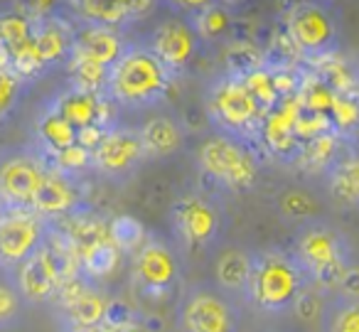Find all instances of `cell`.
I'll return each instance as SVG.
<instances>
[{"instance_id":"obj_11","label":"cell","mask_w":359,"mask_h":332,"mask_svg":"<svg viewBox=\"0 0 359 332\" xmlns=\"http://www.w3.org/2000/svg\"><path fill=\"white\" fill-rule=\"evenodd\" d=\"M285 30L303 60L320 62L339 50V15L327 3H295L285 18Z\"/></svg>"},{"instance_id":"obj_8","label":"cell","mask_w":359,"mask_h":332,"mask_svg":"<svg viewBox=\"0 0 359 332\" xmlns=\"http://www.w3.org/2000/svg\"><path fill=\"white\" fill-rule=\"evenodd\" d=\"M182 281V253L175 241L148 232L143 246L130 256V286L143 300H170Z\"/></svg>"},{"instance_id":"obj_17","label":"cell","mask_w":359,"mask_h":332,"mask_svg":"<svg viewBox=\"0 0 359 332\" xmlns=\"http://www.w3.org/2000/svg\"><path fill=\"white\" fill-rule=\"evenodd\" d=\"M32 209H35L37 214H42L45 219H50L52 224L84 212V209H89V204H86L84 180H76V178H69V175L57 173V170H50L45 182H42L40 192H37Z\"/></svg>"},{"instance_id":"obj_6","label":"cell","mask_w":359,"mask_h":332,"mask_svg":"<svg viewBox=\"0 0 359 332\" xmlns=\"http://www.w3.org/2000/svg\"><path fill=\"white\" fill-rule=\"evenodd\" d=\"M205 109L217 133L234 135V138L254 143L259 138L261 121L266 111L251 96L244 77L226 69L210 81L205 91Z\"/></svg>"},{"instance_id":"obj_15","label":"cell","mask_w":359,"mask_h":332,"mask_svg":"<svg viewBox=\"0 0 359 332\" xmlns=\"http://www.w3.org/2000/svg\"><path fill=\"white\" fill-rule=\"evenodd\" d=\"M91 158H94L96 173L116 185L130 180L148 163L138 128H130V126H114L106 131L99 145L91 150Z\"/></svg>"},{"instance_id":"obj_36","label":"cell","mask_w":359,"mask_h":332,"mask_svg":"<svg viewBox=\"0 0 359 332\" xmlns=\"http://www.w3.org/2000/svg\"><path fill=\"white\" fill-rule=\"evenodd\" d=\"M6 214H8V204L3 202V197H0V219L6 217Z\"/></svg>"},{"instance_id":"obj_30","label":"cell","mask_w":359,"mask_h":332,"mask_svg":"<svg viewBox=\"0 0 359 332\" xmlns=\"http://www.w3.org/2000/svg\"><path fill=\"white\" fill-rule=\"evenodd\" d=\"M27 89V81L13 69L11 65L0 62V124H6V119L18 109Z\"/></svg>"},{"instance_id":"obj_22","label":"cell","mask_w":359,"mask_h":332,"mask_svg":"<svg viewBox=\"0 0 359 332\" xmlns=\"http://www.w3.org/2000/svg\"><path fill=\"white\" fill-rule=\"evenodd\" d=\"M72 25H74V45H72L69 57L96 62V65H104L111 69L121 57V52L126 50V42L118 30L84 25V22H72Z\"/></svg>"},{"instance_id":"obj_18","label":"cell","mask_w":359,"mask_h":332,"mask_svg":"<svg viewBox=\"0 0 359 332\" xmlns=\"http://www.w3.org/2000/svg\"><path fill=\"white\" fill-rule=\"evenodd\" d=\"M47 106L57 116H62L76 131V135L86 128H114L116 126L111 124V116H109L111 101L104 94H91V91L67 86Z\"/></svg>"},{"instance_id":"obj_26","label":"cell","mask_w":359,"mask_h":332,"mask_svg":"<svg viewBox=\"0 0 359 332\" xmlns=\"http://www.w3.org/2000/svg\"><path fill=\"white\" fill-rule=\"evenodd\" d=\"M32 143L45 150L47 155H57L76 145V131L62 116H57L50 106H45L35 124V140Z\"/></svg>"},{"instance_id":"obj_35","label":"cell","mask_w":359,"mask_h":332,"mask_svg":"<svg viewBox=\"0 0 359 332\" xmlns=\"http://www.w3.org/2000/svg\"><path fill=\"white\" fill-rule=\"evenodd\" d=\"M57 332H121L116 325L111 322H101V325H94V327H84V330H57Z\"/></svg>"},{"instance_id":"obj_32","label":"cell","mask_w":359,"mask_h":332,"mask_svg":"<svg viewBox=\"0 0 359 332\" xmlns=\"http://www.w3.org/2000/svg\"><path fill=\"white\" fill-rule=\"evenodd\" d=\"M25 307L27 305L20 298V293H18L13 278L8 273H0V332L13 330L22 320Z\"/></svg>"},{"instance_id":"obj_21","label":"cell","mask_w":359,"mask_h":332,"mask_svg":"<svg viewBox=\"0 0 359 332\" xmlns=\"http://www.w3.org/2000/svg\"><path fill=\"white\" fill-rule=\"evenodd\" d=\"M74 45V25L57 15L35 18V30H32V47L42 69L52 65L67 62Z\"/></svg>"},{"instance_id":"obj_3","label":"cell","mask_w":359,"mask_h":332,"mask_svg":"<svg viewBox=\"0 0 359 332\" xmlns=\"http://www.w3.org/2000/svg\"><path fill=\"white\" fill-rule=\"evenodd\" d=\"M313 286L290 251L261 248L254 251L249 283V305L266 315H285L295 310L300 298Z\"/></svg>"},{"instance_id":"obj_7","label":"cell","mask_w":359,"mask_h":332,"mask_svg":"<svg viewBox=\"0 0 359 332\" xmlns=\"http://www.w3.org/2000/svg\"><path fill=\"white\" fill-rule=\"evenodd\" d=\"M57 229L72 244L86 278L101 283L118 268L123 253L111 237V219L101 217L89 207L74 217L57 222Z\"/></svg>"},{"instance_id":"obj_2","label":"cell","mask_w":359,"mask_h":332,"mask_svg":"<svg viewBox=\"0 0 359 332\" xmlns=\"http://www.w3.org/2000/svg\"><path fill=\"white\" fill-rule=\"evenodd\" d=\"M290 253L313 286L332 288V291H339V283L354 263V251L347 234L320 217L295 229Z\"/></svg>"},{"instance_id":"obj_19","label":"cell","mask_w":359,"mask_h":332,"mask_svg":"<svg viewBox=\"0 0 359 332\" xmlns=\"http://www.w3.org/2000/svg\"><path fill=\"white\" fill-rule=\"evenodd\" d=\"M254 251L246 246H224L212 261V283L239 305H249V283Z\"/></svg>"},{"instance_id":"obj_14","label":"cell","mask_w":359,"mask_h":332,"mask_svg":"<svg viewBox=\"0 0 359 332\" xmlns=\"http://www.w3.org/2000/svg\"><path fill=\"white\" fill-rule=\"evenodd\" d=\"M111 298H106L101 283L86 278L84 273L62 283L52 300L57 330H84L109 320Z\"/></svg>"},{"instance_id":"obj_16","label":"cell","mask_w":359,"mask_h":332,"mask_svg":"<svg viewBox=\"0 0 359 332\" xmlns=\"http://www.w3.org/2000/svg\"><path fill=\"white\" fill-rule=\"evenodd\" d=\"M298 116H300V101L298 91L293 96L280 99L273 109L264 114L259 128V143L269 148L273 155L283 160H295L300 153V138H298Z\"/></svg>"},{"instance_id":"obj_23","label":"cell","mask_w":359,"mask_h":332,"mask_svg":"<svg viewBox=\"0 0 359 332\" xmlns=\"http://www.w3.org/2000/svg\"><path fill=\"white\" fill-rule=\"evenodd\" d=\"M140 140H143V148L148 160H158V158H170V155L180 153L185 148L187 140V131L182 126V121H177L175 116L168 114H158L150 116L148 121L138 126Z\"/></svg>"},{"instance_id":"obj_20","label":"cell","mask_w":359,"mask_h":332,"mask_svg":"<svg viewBox=\"0 0 359 332\" xmlns=\"http://www.w3.org/2000/svg\"><path fill=\"white\" fill-rule=\"evenodd\" d=\"M325 190L342 207H359V145L342 140L330 165L323 170Z\"/></svg>"},{"instance_id":"obj_31","label":"cell","mask_w":359,"mask_h":332,"mask_svg":"<svg viewBox=\"0 0 359 332\" xmlns=\"http://www.w3.org/2000/svg\"><path fill=\"white\" fill-rule=\"evenodd\" d=\"M52 163V170L62 175H69V178L84 180V175L89 170H94V158H91V150L84 148V145H72V148L62 150L57 155H47Z\"/></svg>"},{"instance_id":"obj_27","label":"cell","mask_w":359,"mask_h":332,"mask_svg":"<svg viewBox=\"0 0 359 332\" xmlns=\"http://www.w3.org/2000/svg\"><path fill=\"white\" fill-rule=\"evenodd\" d=\"M323 332H359V300L342 293L332 296L323 310Z\"/></svg>"},{"instance_id":"obj_4","label":"cell","mask_w":359,"mask_h":332,"mask_svg":"<svg viewBox=\"0 0 359 332\" xmlns=\"http://www.w3.org/2000/svg\"><path fill=\"white\" fill-rule=\"evenodd\" d=\"M168 217L175 246L187 256L215 251L226 232L224 207L200 190L177 194L170 204Z\"/></svg>"},{"instance_id":"obj_5","label":"cell","mask_w":359,"mask_h":332,"mask_svg":"<svg viewBox=\"0 0 359 332\" xmlns=\"http://www.w3.org/2000/svg\"><path fill=\"white\" fill-rule=\"evenodd\" d=\"M195 163L212 185L229 192H246L256 187L261 175V158L254 143L217 131L197 145Z\"/></svg>"},{"instance_id":"obj_1","label":"cell","mask_w":359,"mask_h":332,"mask_svg":"<svg viewBox=\"0 0 359 332\" xmlns=\"http://www.w3.org/2000/svg\"><path fill=\"white\" fill-rule=\"evenodd\" d=\"M172 79L143 42H130L111 67L104 96L121 111H150L165 101Z\"/></svg>"},{"instance_id":"obj_33","label":"cell","mask_w":359,"mask_h":332,"mask_svg":"<svg viewBox=\"0 0 359 332\" xmlns=\"http://www.w3.org/2000/svg\"><path fill=\"white\" fill-rule=\"evenodd\" d=\"M111 237H114L116 246L121 248V253H130L133 256L143 246L145 239H148V232H145V227L135 217L123 214V217L111 219Z\"/></svg>"},{"instance_id":"obj_9","label":"cell","mask_w":359,"mask_h":332,"mask_svg":"<svg viewBox=\"0 0 359 332\" xmlns=\"http://www.w3.org/2000/svg\"><path fill=\"white\" fill-rule=\"evenodd\" d=\"M175 320L180 332H239L241 310L212 281H197L182 288Z\"/></svg>"},{"instance_id":"obj_34","label":"cell","mask_w":359,"mask_h":332,"mask_svg":"<svg viewBox=\"0 0 359 332\" xmlns=\"http://www.w3.org/2000/svg\"><path fill=\"white\" fill-rule=\"evenodd\" d=\"M342 296L347 298H357L359 300V261L352 263V268L347 271V276L342 278V283H339V291Z\"/></svg>"},{"instance_id":"obj_10","label":"cell","mask_w":359,"mask_h":332,"mask_svg":"<svg viewBox=\"0 0 359 332\" xmlns=\"http://www.w3.org/2000/svg\"><path fill=\"white\" fill-rule=\"evenodd\" d=\"M52 163L35 143L0 150V197L8 209H32Z\"/></svg>"},{"instance_id":"obj_24","label":"cell","mask_w":359,"mask_h":332,"mask_svg":"<svg viewBox=\"0 0 359 332\" xmlns=\"http://www.w3.org/2000/svg\"><path fill=\"white\" fill-rule=\"evenodd\" d=\"M145 8H150V6L118 3V0H84V3H72L69 11H72V15H74V22L118 30L126 22L133 20L138 13H143Z\"/></svg>"},{"instance_id":"obj_29","label":"cell","mask_w":359,"mask_h":332,"mask_svg":"<svg viewBox=\"0 0 359 332\" xmlns=\"http://www.w3.org/2000/svg\"><path fill=\"white\" fill-rule=\"evenodd\" d=\"M278 212H280V217H285L288 222H298V227H300V224L318 219L320 204L310 192L293 187V190H285L278 197Z\"/></svg>"},{"instance_id":"obj_25","label":"cell","mask_w":359,"mask_h":332,"mask_svg":"<svg viewBox=\"0 0 359 332\" xmlns=\"http://www.w3.org/2000/svg\"><path fill=\"white\" fill-rule=\"evenodd\" d=\"M182 11V8H180ZM182 13L192 18L197 32H200L202 42L212 45V42H222L234 32L236 18L231 13V8L222 6V3H205V6H192L185 8Z\"/></svg>"},{"instance_id":"obj_13","label":"cell","mask_w":359,"mask_h":332,"mask_svg":"<svg viewBox=\"0 0 359 332\" xmlns=\"http://www.w3.org/2000/svg\"><path fill=\"white\" fill-rule=\"evenodd\" d=\"M55 224L35 209H8L0 219V273H15L47 241Z\"/></svg>"},{"instance_id":"obj_28","label":"cell","mask_w":359,"mask_h":332,"mask_svg":"<svg viewBox=\"0 0 359 332\" xmlns=\"http://www.w3.org/2000/svg\"><path fill=\"white\" fill-rule=\"evenodd\" d=\"M67 69H69V86L81 91H91V94H104L106 84H109V67L96 65L89 60H76L69 57L67 60Z\"/></svg>"},{"instance_id":"obj_12","label":"cell","mask_w":359,"mask_h":332,"mask_svg":"<svg viewBox=\"0 0 359 332\" xmlns=\"http://www.w3.org/2000/svg\"><path fill=\"white\" fill-rule=\"evenodd\" d=\"M143 45L163 62L165 69L172 77L185 74L205 50V42H202L195 22L182 11L170 13L160 22H155Z\"/></svg>"}]
</instances>
